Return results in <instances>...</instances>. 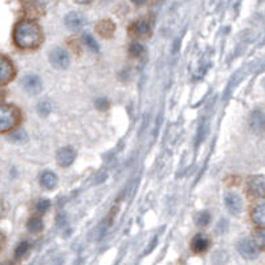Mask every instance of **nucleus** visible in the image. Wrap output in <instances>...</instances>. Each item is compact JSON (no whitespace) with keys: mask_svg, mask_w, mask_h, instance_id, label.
Here are the masks:
<instances>
[{"mask_svg":"<svg viewBox=\"0 0 265 265\" xmlns=\"http://www.w3.org/2000/svg\"><path fill=\"white\" fill-rule=\"evenodd\" d=\"M15 44L23 49L37 48L42 42V32L38 24L31 20H24L16 24L13 29Z\"/></svg>","mask_w":265,"mask_h":265,"instance_id":"f257e3e1","label":"nucleus"},{"mask_svg":"<svg viewBox=\"0 0 265 265\" xmlns=\"http://www.w3.org/2000/svg\"><path fill=\"white\" fill-rule=\"evenodd\" d=\"M20 113L15 106L0 105V133L8 131L19 123Z\"/></svg>","mask_w":265,"mask_h":265,"instance_id":"f03ea898","label":"nucleus"},{"mask_svg":"<svg viewBox=\"0 0 265 265\" xmlns=\"http://www.w3.org/2000/svg\"><path fill=\"white\" fill-rule=\"evenodd\" d=\"M247 191L252 198H265V178L262 175L248 178Z\"/></svg>","mask_w":265,"mask_h":265,"instance_id":"7ed1b4c3","label":"nucleus"},{"mask_svg":"<svg viewBox=\"0 0 265 265\" xmlns=\"http://www.w3.org/2000/svg\"><path fill=\"white\" fill-rule=\"evenodd\" d=\"M50 64L57 69H65L69 66V54L62 48H53L49 53Z\"/></svg>","mask_w":265,"mask_h":265,"instance_id":"20e7f679","label":"nucleus"},{"mask_svg":"<svg viewBox=\"0 0 265 265\" xmlns=\"http://www.w3.org/2000/svg\"><path fill=\"white\" fill-rule=\"evenodd\" d=\"M236 248H238L239 254L242 255L246 260H255V259L259 256L258 246H256L254 242L248 240V239L240 240V242L238 243Z\"/></svg>","mask_w":265,"mask_h":265,"instance_id":"39448f33","label":"nucleus"},{"mask_svg":"<svg viewBox=\"0 0 265 265\" xmlns=\"http://www.w3.org/2000/svg\"><path fill=\"white\" fill-rule=\"evenodd\" d=\"M15 69L12 62L5 56L0 54V85L8 84L13 78Z\"/></svg>","mask_w":265,"mask_h":265,"instance_id":"423d86ee","label":"nucleus"},{"mask_svg":"<svg viewBox=\"0 0 265 265\" xmlns=\"http://www.w3.org/2000/svg\"><path fill=\"white\" fill-rule=\"evenodd\" d=\"M224 203H226V207H227L228 211L234 215H238L240 214L243 210V200L242 198L235 194V192H228L224 196Z\"/></svg>","mask_w":265,"mask_h":265,"instance_id":"0eeeda50","label":"nucleus"},{"mask_svg":"<svg viewBox=\"0 0 265 265\" xmlns=\"http://www.w3.org/2000/svg\"><path fill=\"white\" fill-rule=\"evenodd\" d=\"M76 159V151L72 147H62L56 154V161H57L58 166L61 167H68L74 162Z\"/></svg>","mask_w":265,"mask_h":265,"instance_id":"6e6552de","label":"nucleus"},{"mask_svg":"<svg viewBox=\"0 0 265 265\" xmlns=\"http://www.w3.org/2000/svg\"><path fill=\"white\" fill-rule=\"evenodd\" d=\"M21 85H23L24 90L29 94H37L41 90V80L37 76H33V74L24 77Z\"/></svg>","mask_w":265,"mask_h":265,"instance_id":"1a4fd4ad","label":"nucleus"},{"mask_svg":"<svg viewBox=\"0 0 265 265\" xmlns=\"http://www.w3.org/2000/svg\"><path fill=\"white\" fill-rule=\"evenodd\" d=\"M65 24L69 29L77 31V29H80L85 24V16L82 13H80V12H70V13L66 15Z\"/></svg>","mask_w":265,"mask_h":265,"instance_id":"9d476101","label":"nucleus"},{"mask_svg":"<svg viewBox=\"0 0 265 265\" xmlns=\"http://www.w3.org/2000/svg\"><path fill=\"white\" fill-rule=\"evenodd\" d=\"M208 247H210V240L204 235H196L195 238L192 239L191 248L195 254H202L204 251H207Z\"/></svg>","mask_w":265,"mask_h":265,"instance_id":"9b49d317","label":"nucleus"},{"mask_svg":"<svg viewBox=\"0 0 265 265\" xmlns=\"http://www.w3.org/2000/svg\"><path fill=\"white\" fill-rule=\"evenodd\" d=\"M251 127L258 133L265 131V114L263 112H255L251 117Z\"/></svg>","mask_w":265,"mask_h":265,"instance_id":"f8f14e48","label":"nucleus"},{"mask_svg":"<svg viewBox=\"0 0 265 265\" xmlns=\"http://www.w3.org/2000/svg\"><path fill=\"white\" fill-rule=\"evenodd\" d=\"M130 32L135 36H147L150 33V24L146 20H138L131 25Z\"/></svg>","mask_w":265,"mask_h":265,"instance_id":"ddd939ff","label":"nucleus"},{"mask_svg":"<svg viewBox=\"0 0 265 265\" xmlns=\"http://www.w3.org/2000/svg\"><path fill=\"white\" fill-rule=\"evenodd\" d=\"M40 185L46 190H52L57 185V177L52 171H44L40 177Z\"/></svg>","mask_w":265,"mask_h":265,"instance_id":"4468645a","label":"nucleus"},{"mask_svg":"<svg viewBox=\"0 0 265 265\" xmlns=\"http://www.w3.org/2000/svg\"><path fill=\"white\" fill-rule=\"evenodd\" d=\"M252 220L255 224L265 227V202L264 203L258 204L256 207L252 210Z\"/></svg>","mask_w":265,"mask_h":265,"instance_id":"2eb2a0df","label":"nucleus"},{"mask_svg":"<svg viewBox=\"0 0 265 265\" xmlns=\"http://www.w3.org/2000/svg\"><path fill=\"white\" fill-rule=\"evenodd\" d=\"M96 29L102 37H112L113 33H114V24H113L110 20H102V21L97 25Z\"/></svg>","mask_w":265,"mask_h":265,"instance_id":"dca6fc26","label":"nucleus"},{"mask_svg":"<svg viewBox=\"0 0 265 265\" xmlns=\"http://www.w3.org/2000/svg\"><path fill=\"white\" fill-rule=\"evenodd\" d=\"M44 224H42V220L38 218V216H32L31 219L28 220L27 223V228L31 234H38L41 232Z\"/></svg>","mask_w":265,"mask_h":265,"instance_id":"f3484780","label":"nucleus"},{"mask_svg":"<svg viewBox=\"0 0 265 265\" xmlns=\"http://www.w3.org/2000/svg\"><path fill=\"white\" fill-rule=\"evenodd\" d=\"M254 243L260 250H265V228H260L254 232Z\"/></svg>","mask_w":265,"mask_h":265,"instance_id":"a211bd4d","label":"nucleus"},{"mask_svg":"<svg viewBox=\"0 0 265 265\" xmlns=\"http://www.w3.org/2000/svg\"><path fill=\"white\" fill-rule=\"evenodd\" d=\"M28 250H29V244H28L27 242H21L19 244V246L16 247L15 258L17 259V260H20V259H23L24 256L27 255Z\"/></svg>","mask_w":265,"mask_h":265,"instance_id":"6ab92c4d","label":"nucleus"},{"mask_svg":"<svg viewBox=\"0 0 265 265\" xmlns=\"http://www.w3.org/2000/svg\"><path fill=\"white\" fill-rule=\"evenodd\" d=\"M82 40H84V42L88 45L89 49H92L93 52H98V44H97L96 38L93 37L92 35H88V33H85L84 36H82Z\"/></svg>","mask_w":265,"mask_h":265,"instance_id":"aec40b11","label":"nucleus"},{"mask_svg":"<svg viewBox=\"0 0 265 265\" xmlns=\"http://www.w3.org/2000/svg\"><path fill=\"white\" fill-rule=\"evenodd\" d=\"M196 224L199 226V227H204V226H207L210 223V220H211V216L208 212H199L198 215H196Z\"/></svg>","mask_w":265,"mask_h":265,"instance_id":"412c9836","label":"nucleus"},{"mask_svg":"<svg viewBox=\"0 0 265 265\" xmlns=\"http://www.w3.org/2000/svg\"><path fill=\"white\" fill-rule=\"evenodd\" d=\"M143 50H145V48H143L142 44L134 42V44H131L130 48H129V53H130L133 57H138V56H141V54L143 53Z\"/></svg>","mask_w":265,"mask_h":265,"instance_id":"4be33fe9","label":"nucleus"},{"mask_svg":"<svg viewBox=\"0 0 265 265\" xmlns=\"http://www.w3.org/2000/svg\"><path fill=\"white\" fill-rule=\"evenodd\" d=\"M49 207H50V202L46 199L38 200L37 203H36V211H37L38 214H45V212L49 210Z\"/></svg>","mask_w":265,"mask_h":265,"instance_id":"5701e85b","label":"nucleus"},{"mask_svg":"<svg viewBox=\"0 0 265 265\" xmlns=\"http://www.w3.org/2000/svg\"><path fill=\"white\" fill-rule=\"evenodd\" d=\"M37 108H38V113L41 115H46L50 112V104L48 101H42V102H40Z\"/></svg>","mask_w":265,"mask_h":265,"instance_id":"b1692460","label":"nucleus"},{"mask_svg":"<svg viewBox=\"0 0 265 265\" xmlns=\"http://www.w3.org/2000/svg\"><path fill=\"white\" fill-rule=\"evenodd\" d=\"M96 105H97V108L101 109V110H105V109H108V106H109L108 101L105 100V98H101V100L97 101Z\"/></svg>","mask_w":265,"mask_h":265,"instance_id":"393cba45","label":"nucleus"},{"mask_svg":"<svg viewBox=\"0 0 265 265\" xmlns=\"http://www.w3.org/2000/svg\"><path fill=\"white\" fill-rule=\"evenodd\" d=\"M131 1H133L134 4H137V5H143V4L146 3L147 0H131Z\"/></svg>","mask_w":265,"mask_h":265,"instance_id":"a878e982","label":"nucleus"},{"mask_svg":"<svg viewBox=\"0 0 265 265\" xmlns=\"http://www.w3.org/2000/svg\"><path fill=\"white\" fill-rule=\"evenodd\" d=\"M4 242H5V239H4V235L1 234V232H0V250H1V248H3Z\"/></svg>","mask_w":265,"mask_h":265,"instance_id":"bb28decb","label":"nucleus"},{"mask_svg":"<svg viewBox=\"0 0 265 265\" xmlns=\"http://www.w3.org/2000/svg\"><path fill=\"white\" fill-rule=\"evenodd\" d=\"M74 1L78 4H89V3H92L93 0H74Z\"/></svg>","mask_w":265,"mask_h":265,"instance_id":"cd10ccee","label":"nucleus"},{"mask_svg":"<svg viewBox=\"0 0 265 265\" xmlns=\"http://www.w3.org/2000/svg\"><path fill=\"white\" fill-rule=\"evenodd\" d=\"M3 214H4V208H3V203H1V202H0V218H1V216H3Z\"/></svg>","mask_w":265,"mask_h":265,"instance_id":"c85d7f7f","label":"nucleus"},{"mask_svg":"<svg viewBox=\"0 0 265 265\" xmlns=\"http://www.w3.org/2000/svg\"><path fill=\"white\" fill-rule=\"evenodd\" d=\"M0 265H13V263L8 262V260H7V262H3V263H1V264H0Z\"/></svg>","mask_w":265,"mask_h":265,"instance_id":"c756f323","label":"nucleus"},{"mask_svg":"<svg viewBox=\"0 0 265 265\" xmlns=\"http://www.w3.org/2000/svg\"><path fill=\"white\" fill-rule=\"evenodd\" d=\"M1 94H3V93H1V90H0V97H1Z\"/></svg>","mask_w":265,"mask_h":265,"instance_id":"7c9ffc66","label":"nucleus"}]
</instances>
